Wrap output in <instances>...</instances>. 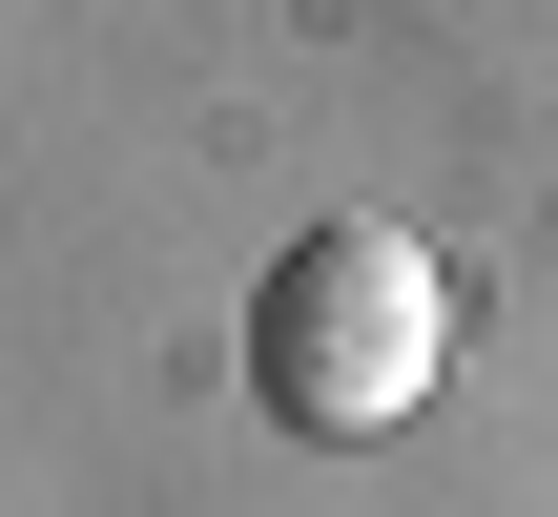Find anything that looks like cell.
<instances>
[{"instance_id":"6da1fadb","label":"cell","mask_w":558,"mask_h":517,"mask_svg":"<svg viewBox=\"0 0 558 517\" xmlns=\"http://www.w3.org/2000/svg\"><path fill=\"white\" fill-rule=\"evenodd\" d=\"M435 373H456V269L393 228V207H331V228H290L269 249V290H248V394L290 414V435H393V414H435Z\"/></svg>"}]
</instances>
